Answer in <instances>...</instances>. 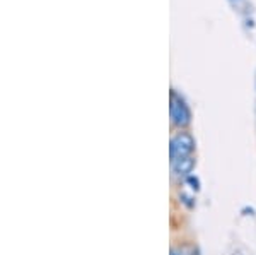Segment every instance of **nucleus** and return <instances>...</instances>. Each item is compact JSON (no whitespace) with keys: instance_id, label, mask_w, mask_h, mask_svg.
Listing matches in <instances>:
<instances>
[{"instance_id":"obj_1","label":"nucleus","mask_w":256,"mask_h":255,"mask_svg":"<svg viewBox=\"0 0 256 255\" xmlns=\"http://www.w3.org/2000/svg\"><path fill=\"white\" fill-rule=\"evenodd\" d=\"M169 151H171V161L192 156V153L195 151V139H193V135L188 132L176 134L174 137L171 139Z\"/></svg>"},{"instance_id":"obj_2","label":"nucleus","mask_w":256,"mask_h":255,"mask_svg":"<svg viewBox=\"0 0 256 255\" xmlns=\"http://www.w3.org/2000/svg\"><path fill=\"white\" fill-rule=\"evenodd\" d=\"M169 113H171V122L176 127H188L192 123V112H190L186 101L172 91L171 93V105H169Z\"/></svg>"},{"instance_id":"obj_3","label":"nucleus","mask_w":256,"mask_h":255,"mask_svg":"<svg viewBox=\"0 0 256 255\" xmlns=\"http://www.w3.org/2000/svg\"><path fill=\"white\" fill-rule=\"evenodd\" d=\"M196 166V159L193 156H186V158H180L176 161H171V168H172V173L176 176H190L193 175V170Z\"/></svg>"},{"instance_id":"obj_4","label":"nucleus","mask_w":256,"mask_h":255,"mask_svg":"<svg viewBox=\"0 0 256 255\" xmlns=\"http://www.w3.org/2000/svg\"><path fill=\"white\" fill-rule=\"evenodd\" d=\"M186 183L190 185V188H192V190H195V192L200 190V187H202L200 178H198V176H195V175L186 176Z\"/></svg>"},{"instance_id":"obj_5","label":"nucleus","mask_w":256,"mask_h":255,"mask_svg":"<svg viewBox=\"0 0 256 255\" xmlns=\"http://www.w3.org/2000/svg\"><path fill=\"white\" fill-rule=\"evenodd\" d=\"M180 197H181V199H183V202L186 204L188 207H193V202H192V200H193V197H188V195H184V194H181Z\"/></svg>"},{"instance_id":"obj_6","label":"nucleus","mask_w":256,"mask_h":255,"mask_svg":"<svg viewBox=\"0 0 256 255\" xmlns=\"http://www.w3.org/2000/svg\"><path fill=\"white\" fill-rule=\"evenodd\" d=\"M171 255H183V253L178 252V250H171Z\"/></svg>"}]
</instances>
